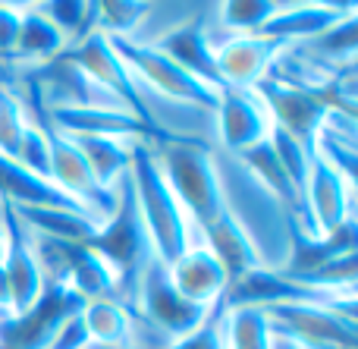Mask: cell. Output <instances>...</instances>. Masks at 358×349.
Wrapping results in <instances>:
<instances>
[{"label": "cell", "instance_id": "7", "mask_svg": "<svg viewBox=\"0 0 358 349\" xmlns=\"http://www.w3.org/2000/svg\"><path fill=\"white\" fill-rule=\"evenodd\" d=\"M201 31L220 88H258L271 76L280 44L267 41L264 35H220V31H210L204 22Z\"/></svg>", "mask_w": 358, "mask_h": 349}, {"label": "cell", "instance_id": "20", "mask_svg": "<svg viewBox=\"0 0 358 349\" xmlns=\"http://www.w3.org/2000/svg\"><path fill=\"white\" fill-rule=\"evenodd\" d=\"M277 334L264 308L227 306L223 308V349H273Z\"/></svg>", "mask_w": 358, "mask_h": 349}, {"label": "cell", "instance_id": "25", "mask_svg": "<svg viewBox=\"0 0 358 349\" xmlns=\"http://www.w3.org/2000/svg\"><path fill=\"white\" fill-rule=\"evenodd\" d=\"M223 308L227 302H217L195 331L173 340L167 349H223Z\"/></svg>", "mask_w": 358, "mask_h": 349}, {"label": "cell", "instance_id": "16", "mask_svg": "<svg viewBox=\"0 0 358 349\" xmlns=\"http://www.w3.org/2000/svg\"><path fill=\"white\" fill-rule=\"evenodd\" d=\"M29 233L50 243H92L101 224L79 208H10Z\"/></svg>", "mask_w": 358, "mask_h": 349}, {"label": "cell", "instance_id": "15", "mask_svg": "<svg viewBox=\"0 0 358 349\" xmlns=\"http://www.w3.org/2000/svg\"><path fill=\"white\" fill-rule=\"evenodd\" d=\"M76 142V148L82 151L85 164L92 167L94 180L101 183V189L117 192V186L129 173L132 148L148 136H69Z\"/></svg>", "mask_w": 358, "mask_h": 349}, {"label": "cell", "instance_id": "2", "mask_svg": "<svg viewBox=\"0 0 358 349\" xmlns=\"http://www.w3.org/2000/svg\"><path fill=\"white\" fill-rule=\"evenodd\" d=\"M129 183H132V199H136L138 218H142V224H145V233H148V239H151V249H155L157 262L170 264V262H176L185 249H192L195 243H204V239L198 236V230L192 227V220L185 218L176 195L170 192V186L164 183L161 170H157L155 138H142V142L132 148Z\"/></svg>", "mask_w": 358, "mask_h": 349}, {"label": "cell", "instance_id": "22", "mask_svg": "<svg viewBox=\"0 0 358 349\" xmlns=\"http://www.w3.org/2000/svg\"><path fill=\"white\" fill-rule=\"evenodd\" d=\"M19 98H22V94H19ZM29 111H31V120H29V126H25V136H22V142H19L13 161H16L22 170H29V173L41 176V180H50V136H48V126H44L41 113H38L31 104H29Z\"/></svg>", "mask_w": 358, "mask_h": 349}, {"label": "cell", "instance_id": "9", "mask_svg": "<svg viewBox=\"0 0 358 349\" xmlns=\"http://www.w3.org/2000/svg\"><path fill=\"white\" fill-rule=\"evenodd\" d=\"M48 136H50V180H54V186L66 199H73L85 214H92L98 224H104L113 214V208H117V192L101 189L92 167L85 164L82 151L76 148V142L66 132H57L48 126Z\"/></svg>", "mask_w": 358, "mask_h": 349}, {"label": "cell", "instance_id": "17", "mask_svg": "<svg viewBox=\"0 0 358 349\" xmlns=\"http://www.w3.org/2000/svg\"><path fill=\"white\" fill-rule=\"evenodd\" d=\"M69 50V41L57 31V25L41 13L38 3H22V29L13 60L22 66H41Z\"/></svg>", "mask_w": 358, "mask_h": 349}, {"label": "cell", "instance_id": "8", "mask_svg": "<svg viewBox=\"0 0 358 349\" xmlns=\"http://www.w3.org/2000/svg\"><path fill=\"white\" fill-rule=\"evenodd\" d=\"M217 145L229 155H245L271 138L273 120L255 88H223L214 104Z\"/></svg>", "mask_w": 358, "mask_h": 349}, {"label": "cell", "instance_id": "14", "mask_svg": "<svg viewBox=\"0 0 358 349\" xmlns=\"http://www.w3.org/2000/svg\"><path fill=\"white\" fill-rule=\"evenodd\" d=\"M311 155L340 176L355 183V167H358V123L355 113L327 107L321 117V126L311 136Z\"/></svg>", "mask_w": 358, "mask_h": 349}, {"label": "cell", "instance_id": "4", "mask_svg": "<svg viewBox=\"0 0 358 349\" xmlns=\"http://www.w3.org/2000/svg\"><path fill=\"white\" fill-rule=\"evenodd\" d=\"M273 334L292 340L299 349H358L355 306L327 302H277L264 308Z\"/></svg>", "mask_w": 358, "mask_h": 349}, {"label": "cell", "instance_id": "19", "mask_svg": "<svg viewBox=\"0 0 358 349\" xmlns=\"http://www.w3.org/2000/svg\"><path fill=\"white\" fill-rule=\"evenodd\" d=\"M210 6L214 3H148L142 22H138L136 35H132L129 41L155 48V44H161L164 38L173 35V31L201 22L210 13Z\"/></svg>", "mask_w": 358, "mask_h": 349}, {"label": "cell", "instance_id": "3", "mask_svg": "<svg viewBox=\"0 0 358 349\" xmlns=\"http://www.w3.org/2000/svg\"><path fill=\"white\" fill-rule=\"evenodd\" d=\"M155 161L164 183L182 205L185 218L192 220L198 236L204 239L210 227L227 218L214 164H210V148L192 142H157L155 138Z\"/></svg>", "mask_w": 358, "mask_h": 349}, {"label": "cell", "instance_id": "32", "mask_svg": "<svg viewBox=\"0 0 358 349\" xmlns=\"http://www.w3.org/2000/svg\"><path fill=\"white\" fill-rule=\"evenodd\" d=\"M0 211H3V205H0Z\"/></svg>", "mask_w": 358, "mask_h": 349}, {"label": "cell", "instance_id": "1", "mask_svg": "<svg viewBox=\"0 0 358 349\" xmlns=\"http://www.w3.org/2000/svg\"><path fill=\"white\" fill-rule=\"evenodd\" d=\"M210 164L220 186L227 220L245 239L258 271L283 274L296 258V224L280 195L242 161L223 148H210Z\"/></svg>", "mask_w": 358, "mask_h": 349}, {"label": "cell", "instance_id": "12", "mask_svg": "<svg viewBox=\"0 0 358 349\" xmlns=\"http://www.w3.org/2000/svg\"><path fill=\"white\" fill-rule=\"evenodd\" d=\"M352 10H358L355 3H280L258 35H264L267 41L280 44V48L305 44L324 35L340 19H346Z\"/></svg>", "mask_w": 358, "mask_h": 349}, {"label": "cell", "instance_id": "24", "mask_svg": "<svg viewBox=\"0 0 358 349\" xmlns=\"http://www.w3.org/2000/svg\"><path fill=\"white\" fill-rule=\"evenodd\" d=\"M142 0L129 3V0H107V3H94V31L107 38H132L145 16Z\"/></svg>", "mask_w": 358, "mask_h": 349}, {"label": "cell", "instance_id": "11", "mask_svg": "<svg viewBox=\"0 0 358 349\" xmlns=\"http://www.w3.org/2000/svg\"><path fill=\"white\" fill-rule=\"evenodd\" d=\"M167 277L176 293L198 308H210V306H217V302H223V296H227V290H229L227 268H223L220 258L208 249V243H195L192 249H185L176 262H170Z\"/></svg>", "mask_w": 358, "mask_h": 349}, {"label": "cell", "instance_id": "27", "mask_svg": "<svg viewBox=\"0 0 358 349\" xmlns=\"http://www.w3.org/2000/svg\"><path fill=\"white\" fill-rule=\"evenodd\" d=\"M22 29V3H0V60H13Z\"/></svg>", "mask_w": 358, "mask_h": 349}, {"label": "cell", "instance_id": "21", "mask_svg": "<svg viewBox=\"0 0 358 349\" xmlns=\"http://www.w3.org/2000/svg\"><path fill=\"white\" fill-rule=\"evenodd\" d=\"M267 148H271L273 161H277L280 173L286 176V183H289V186L296 189V195L302 199L305 183H308V170H311V145L273 126L271 138H267Z\"/></svg>", "mask_w": 358, "mask_h": 349}, {"label": "cell", "instance_id": "31", "mask_svg": "<svg viewBox=\"0 0 358 349\" xmlns=\"http://www.w3.org/2000/svg\"><path fill=\"white\" fill-rule=\"evenodd\" d=\"M92 349H101V346H92ZM104 349H132V346H104Z\"/></svg>", "mask_w": 358, "mask_h": 349}, {"label": "cell", "instance_id": "18", "mask_svg": "<svg viewBox=\"0 0 358 349\" xmlns=\"http://www.w3.org/2000/svg\"><path fill=\"white\" fill-rule=\"evenodd\" d=\"M79 315L85 321V331L92 346H129L132 337V312L117 296H101L79 306Z\"/></svg>", "mask_w": 358, "mask_h": 349}, {"label": "cell", "instance_id": "10", "mask_svg": "<svg viewBox=\"0 0 358 349\" xmlns=\"http://www.w3.org/2000/svg\"><path fill=\"white\" fill-rule=\"evenodd\" d=\"M3 220H6V233H10V249L3 258V271L10 280V293H13V318L31 312L38 302L48 293V277H44V264L38 255V243L29 230L22 227V220L3 205Z\"/></svg>", "mask_w": 358, "mask_h": 349}, {"label": "cell", "instance_id": "30", "mask_svg": "<svg viewBox=\"0 0 358 349\" xmlns=\"http://www.w3.org/2000/svg\"><path fill=\"white\" fill-rule=\"evenodd\" d=\"M273 349H299V346L292 343V340H286V337H280V334H277V346H273Z\"/></svg>", "mask_w": 358, "mask_h": 349}, {"label": "cell", "instance_id": "6", "mask_svg": "<svg viewBox=\"0 0 358 349\" xmlns=\"http://www.w3.org/2000/svg\"><path fill=\"white\" fill-rule=\"evenodd\" d=\"M117 54L126 60V66L132 69L138 82H145L148 88L167 94V98L176 101H192V104H204L214 107L217 98H220L223 88L214 85V82L201 79V76L189 73L185 66H179L176 60H170L164 50L148 48V44H136L129 38H110Z\"/></svg>", "mask_w": 358, "mask_h": 349}, {"label": "cell", "instance_id": "26", "mask_svg": "<svg viewBox=\"0 0 358 349\" xmlns=\"http://www.w3.org/2000/svg\"><path fill=\"white\" fill-rule=\"evenodd\" d=\"M44 349H92V340H88V331H85V321H82L79 308L66 312L60 321L54 325L50 331L48 343Z\"/></svg>", "mask_w": 358, "mask_h": 349}, {"label": "cell", "instance_id": "23", "mask_svg": "<svg viewBox=\"0 0 358 349\" xmlns=\"http://www.w3.org/2000/svg\"><path fill=\"white\" fill-rule=\"evenodd\" d=\"M38 6L57 25V31L69 41V48L94 31V3H88V0H54V3Z\"/></svg>", "mask_w": 358, "mask_h": 349}, {"label": "cell", "instance_id": "29", "mask_svg": "<svg viewBox=\"0 0 358 349\" xmlns=\"http://www.w3.org/2000/svg\"><path fill=\"white\" fill-rule=\"evenodd\" d=\"M6 249H10V233H6V220H3V211H0V264L6 258Z\"/></svg>", "mask_w": 358, "mask_h": 349}, {"label": "cell", "instance_id": "28", "mask_svg": "<svg viewBox=\"0 0 358 349\" xmlns=\"http://www.w3.org/2000/svg\"><path fill=\"white\" fill-rule=\"evenodd\" d=\"M13 318V293H10V280H6V271L0 264V321Z\"/></svg>", "mask_w": 358, "mask_h": 349}, {"label": "cell", "instance_id": "5", "mask_svg": "<svg viewBox=\"0 0 358 349\" xmlns=\"http://www.w3.org/2000/svg\"><path fill=\"white\" fill-rule=\"evenodd\" d=\"M305 230L299 243H330L340 230L355 227V183L330 170L311 155L308 183L302 192Z\"/></svg>", "mask_w": 358, "mask_h": 349}, {"label": "cell", "instance_id": "13", "mask_svg": "<svg viewBox=\"0 0 358 349\" xmlns=\"http://www.w3.org/2000/svg\"><path fill=\"white\" fill-rule=\"evenodd\" d=\"M255 92H258L261 101L267 104L277 129L289 132V136L311 145V136H315V129L321 126V117H324V111H327V101L317 98V94L289 88V85H283V82H273V79H264Z\"/></svg>", "mask_w": 358, "mask_h": 349}]
</instances>
